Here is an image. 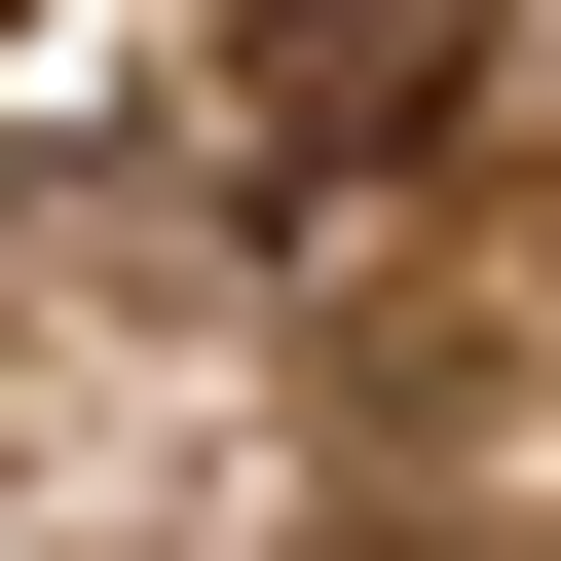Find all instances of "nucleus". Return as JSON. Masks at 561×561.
<instances>
[]
</instances>
